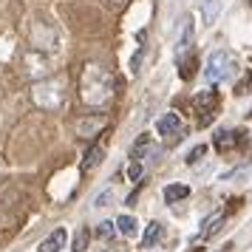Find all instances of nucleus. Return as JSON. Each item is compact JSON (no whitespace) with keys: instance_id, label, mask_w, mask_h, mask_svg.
<instances>
[{"instance_id":"1","label":"nucleus","mask_w":252,"mask_h":252,"mask_svg":"<svg viewBox=\"0 0 252 252\" xmlns=\"http://www.w3.org/2000/svg\"><path fill=\"white\" fill-rule=\"evenodd\" d=\"M80 96L88 108H99L114 96V74L102 63H85L80 74Z\"/></svg>"},{"instance_id":"2","label":"nucleus","mask_w":252,"mask_h":252,"mask_svg":"<svg viewBox=\"0 0 252 252\" xmlns=\"http://www.w3.org/2000/svg\"><path fill=\"white\" fill-rule=\"evenodd\" d=\"M238 71V57L229 51V48H218L207 57V65H204V80L207 85H221V82L232 80V74Z\"/></svg>"},{"instance_id":"3","label":"nucleus","mask_w":252,"mask_h":252,"mask_svg":"<svg viewBox=\"0 0 252 252\" xmlns=\"http://www.w3.org/2000/svg\"><path fill=\"white\" fill-rule=\"evenodd\" d=\"M34 102L40 108H46V111H54L60 105L65 102V88H63V82H40L34 88Z\"/></svg>"},{"instance_id":"4","label":"nucleus","mask_w":252,"mask_h":252,"mask_svg":"<svg viewBox=\"0 0 252 252\" xmlns=\"http://www.w3.org/2000/svg\"><path fill=\"white\" fill-rule=\"evenodd\" d=\"M193 105H195V111H198V116H201V125H210V119L218 114V94H216V88H213V91H204V94H195Z\"/></svg>"},{"instance_id":"5","label":"nucleus","mask_w":252,"mask_h":252,"mask_svg":"<svg viewBox=\"0 0 252 252\" xmlns=\"http://www.w3.org/2000/svg\"><path fill=\"white\" fill-rule=\"evenodd\" d=\"M156 133L159 136H173V139H179L182 136V119H179V114H173V111H167L164 116H159L156 119Z\"/></svg>"},{"instance_id":"6","label":"nucleus","mask_w":252,"mask_h":252,"mask_svg":"<svg viewBox=\"0 0 252 252\" xmlns=\"http://www.w3.org/2000/svg\"><path fill=\"white\" fill-rule=\"evenodd\" d=\"M105 125H108V119H105V116H99V114L82 116L80 122H77V136H80V139H94Z\"/></svg>"},{"instance_id":"7","label":"nucleus","mask_w":252,"mask_h":252,"mask_svg":"<svg viewBox=\"0 0 252 252\" xmlns=\"http://www.w3.org/2000/svg\"><path fill=\"white\" fill-rule=\"evenodd\" d=\"M193 20H187V23L182 26V34H179V43H176V63L179 60H184L187 54H193Z\"/></svg>"},{"instance_id":"8","label":"nucleus","mask_w":252,"mask_h":252,"mask_svg":"<svg viewBox=\"0 0 252 252\" xmlns=\"http://www.w3.org/2000/svg\"><path fill=\"white\" fill-rule=\"evenodd\" d=\"M241 133H244V130H218L216 136H213V145H216L218 153H227V150H232L241 139H244Z\"/></svg>"},{"instance_id":"9","label":"nucleus","mask_w":252,"mask_h":252,"mask_svg":"<svg viewBox=\"0 0 252 252\" xmlns=\"http://www.w3.org/2000/svg\"><path fill=\"white\" fill-rule=\"evenodd\" d=\"M65 241H68V232H65L63 227H57L40 247H37V252H60L63 247H65Z\"/></svg>"},{"instance_id":"10","label":"nucleus","mask_w":252,"mask_h":252,"mask_svg":"<svg viewBox=\"0 0 252 252\" xmlns=\"http://www.w3.org/2000/svg\"><path fill=\"white\" fill-rule=\"evenodd\" d=\"M102 159H105V148H102V145H94V148L85 153V159L80 161V170L82 173H91L96 164H102Z\"/></svg>"},{"instance_id":"11","label":"nucleus","mask_w":252,"mask_h":252,"mask_svg":"<svg viewBox=\"0 0 252 252\" xmlns=\"http://www.w3.org/2000/svg\"><path fill=\"white\" fill-rule=\"evenodd\" d=\"M161 232H164V227H161L159 221H150L148 227H145V235H142V247H145V250H153L156 241L161 238Z\"/></svg>"},{"instance_id":"12","label":"nucleus","mask_w":252,"mask_h":252,"mask_svg":"<svg viewBox=\"0 0 252 252\" xmlns=\"http://www.w3.org/2000/svg\"><path fill=\"white\" fill-rule=\"evenodd\" d=\"M114 224H116V232H119L122 238H133V235L139 232L136 218H133V216H119V218L114 221Z\"/></svg>"},{"instance_id":"13","label":"nucleus","mask_w":252,"mask_h":252,"mask_svg":"<svg viewBox=\"0 0 252 252\" xmlns=\"http://www.w3.org/2000/svg\"><path fill=\"white\" fill-rule=\"evenodd\" d=\"M187 195H190V187H187V184H167V187H164V201H167V204L184 201Z\"/></svg>"},{"instance_id":"14","label":"nucleus","mask_w":252,"mask_h":252,"mask_svg":"<svg viewBox=\"0 0 252 252\" xmlns=\"http://www.w3.org/2000/svg\"><path fill=\"white\" fill-rule=\"evenodd\" d=\"M153 139H150V133H142V136L136 139V142H133V148H130V156H133V159H142V156H145V153H153Z\"/></svg>"},{"instance_id":"15","label":"nucleus","mask_w":252,"mask_h":252,"mask_svg":"<svg viewBox=\"0 0 252 252\" xmlns=\"http://www.w3.org/2000/svg\"><path fill=\"white\" fill-rule=\"evenodd\" d=\"M218 14H221V0H204V6H201V17H204V23H216Z\"/></svg>"},{"instance_id":"16","label":"nucleus","mask_w":252,"mask_h":252,"mask_svg":"<svg viewBox=\"0 0 252 252\" xmlns=\"http://www.w3.org/2000/svg\"><path fill=\"white\" fill-rule=\"evenodd\" d=\"M88 238H91V232L82 227V229H77V235H74V244H71V250L74 252H85L88 250Z\"/></svg>"},{"instance_id":"17","label":"nucleus","mask_w":252,"mask_h":252,"mask_svg":"<svg viewBox=\"0 0 252 252\" xmlns=\"http://www.w3.org/2000/svg\"><path fill=\"white\" fill-rule=\"evenodd\" d=\"M114 232H116V224L114 221H99V227H96V238H114Z\"/></svg>"},{"instance_id":"18","label":"nucleus","mask_w":252,"mask_h":252,"mask_svg":"<svg viewBox=\"0 0 252 252\" xmlns=\"http://www.w3.org/2000/svg\"><path fill=\"white\" fill-rule=\"evenodd\" d=\"M111 204H114V190H111V187H105L102 193L96 195V201H94V207L99 210V207H111Z\"/></svg>"},{"instance_id":"19","label":"nucleus","mask_w":252,"mask_h":252,"mask_svg":"<svg viewBox=\"0 0 252 252\" xmlns=\"http://www.w3.org/2000/svg\"><path fill=\"white\" fill-rule=\"evenodd\" d=\"M221 224H224V216H216V218H210V221H204V232H201V235H213V232H218Z\"/></svg>"},{"instance_id":"20","label":"nucleus","mask_w":252,"mask_h":252,"mask_svg":"<svg viewBox=\"0 0 252 252\" xmlns=\"http://www.w3.org/2000/svg\"><path fill=\"white\" fill-rule=\"evenodd\" d=\"M204 153H207V148H204V145H198V148H193L190 153H187V164H195V161L201 159Z\"/></svg>"},{"instance_id":"21","label":"nucleus","mask_w":252,"mask_h":252,"mask_svg":"<svg viewBox=\"0 0 252 252\" xmlns=\"http://www.w3.org/2000/svg\"><path fill=\"white\" fill-rule=\"evenodd\" d=\"M139 176H142V164H139V159H133V164L127 167V179H133V182H136Z\"/></svg>"},{"instance_id":"22","label":"nucleus","mask_w":252,"mask_h":252,"mask_svg":"<svg viewBox=\"0 0 252 252\" xmlns=\"http://www.w3.org/2000/svg\"><path fill=\"white\" fill-rule=\"evenodd\" d=\"M99 252H119L116 247H105V250H99Z\"/></svg>"},{"instance_id":"23","label":"nucleus","mask_w":252,"mask_h":252,"mask_svg":"<svg viewBox=\"0 0 252 252\" xmlns=\"http://www.w3.org/2000/svg\"><path fill=\"white\" fill-rule=\"evenodd\" d=\"M114 3H125V0H114Z\"/></svg>"},{"instance_id":"24","label":"nucleus","mask_w":252,"mask_h":252,"mask_svg":"<svg viewBox=\"0 0 252 252\" xmlns=\"http://www.w3.org/2000/svg\"><path fill=\"white\" fill-rule=\"evenodd\" d=\"M250 6H252V0H250Z\"/></svg>"}]
</instances>
